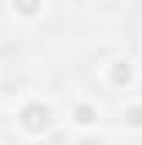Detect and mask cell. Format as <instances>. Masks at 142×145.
Listing matches in <instances>:
<instances>
[{"label":"cell","instance_id":"obj_1","mask_svg":"<svg viewBox=\"0 0 142 145\" xmlns=\"http://www.w3.org/2000/svg\"><path fill=\"white\" fill-rule=\"evenodd\" d=\"M51 125H54V108L44 98H27L17 108V128L24 138H44L51 132Z\"/></svg>","mask_w":142,"mask_h":145},{"label":"cell","instance_id":"obj_2","mask_svg":"<svg viewBox=\"0 0 142 145\" xmlns=\"http://www.w3.org/2000/svg\"><path fill=\"white\" fill-rule=\"evenodd\" d=\"M102 78H105L108 88H115V91H132L135 81H139V68H135L132 57H112L102 68Z\"/></svg>","mask_w":142,"mask_h":145},{"label":"cell","instance_id":"obj_3","mask_svg":"<svg viewBox=\"0 0 142 145\" xmlns=\"http://www.w3.org/2000/svg\"><path fill=\"white\" fill-rule=\"evenodd\" d=\"M98 118H102V108H98L95 98H88V95H78L74 98V105H71V125L91 128V125H98Z\"/></svg>","mask_w":142,"mask_h":145},{"label":"cell","instance_id":"obj_4","mask_svg":"<svg viewBox=\"0 0 142 145\" xmlns=\"http://www.w3.org/2000/svg\"><path fill=\"white\" fill-rule=\"evenodd\" d=\"M7 3H10V14L20 17V20H27V24L41 20L44 10H47V0H7Z\"/></svg>","mask_w":142,"mask_h":145},{"label":"cell","instance_id":"obj_5","mask_svg":"<svg viewBox=\"0 0 142 145\" xmlns=\"http://www.w3.org/2000/svg\"><path fill=\"white\" fill-rule=\"evenodd\" d=\"M122 121H125L132 132H142V101H139V98L125 101V108H122Z\"/></svg>","mask_w":142,"mask_h":145}]
</instances>
